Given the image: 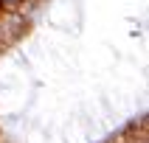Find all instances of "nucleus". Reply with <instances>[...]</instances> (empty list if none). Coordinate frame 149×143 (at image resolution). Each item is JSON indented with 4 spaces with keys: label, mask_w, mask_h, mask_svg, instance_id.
<instances>
[{
    "label": "nucleus",
    "mask_w": 149,
    "mask_h": 143,
    "mask_svg": "<svg viewBox=\"0 0 149 143\" xmlns=\"http://www.w3.org/2000/svg\"><path fill=\"white\" fill-rule=\"evenodd\" d=\"M0 11H3V8H0Z\"/></svg>",
    "instance_id": "2"
},
{
    "label": "nucleus",
    "mask_w": 149,
    "mask_h": 143,
    "mask_svg": "<svg viewBox=\"0 0 149 143\" xmlns=\"http://www.w3.org/2000/svg\"><path fill=\"white\" fill-rule=\"evenodd\" d=\"M25 0H0V8H20Z\"/></svg>",
    "instance_id": "1"
}]
</instances>
